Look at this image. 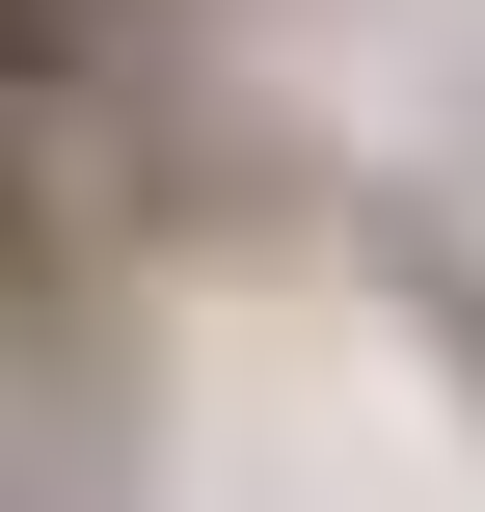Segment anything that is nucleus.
Here are the masks:
<instances>
[{"mask_svg": "<svg viewBox=\"0 0 485 512\" xmlns=\"http://www.w3.org/2000/svg\"><path fill=\"white\" fill-rule=\"evenodd\" d=\"M108 81H135V27H108V0H0V135H81Z\"/></svg>", "mask_w": 485, "mask_h": 512, "instance_id": "obj_1", "label": "nucleus"}, {"mask_svg": "<svg viewBox=\"0 0 485 512\" xmlns=\"http://www.w3.org/2000/svg\"><path fill=\"white\" fill-rule=\"evenodd\" d=\"M108 27H162V0H108Z\"/></svg>", "mask_w": 485, "mask_h": 512, "instance_id": "obj_2", "label": "nucleus"}]
</instances>
